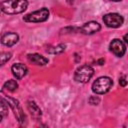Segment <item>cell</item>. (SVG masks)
Here are the masks:
<instances>
[{
  "label": "cell",
  "instance_id": "6da1fadb",
  "mask_svg": "<svg viewBox=\"0 0 128 128\" xmlns=\"http://www.w3.org/2000/svg\"><path fill=\"white\" fill-rule=\"evenodd\" d=\"M28 7L27 0H4L0 3V10L5 14H19Z\"/></svg>",
  "mask_w": 128,
  "mask_h": 128
},
{
  "label": "cell",
  "instance_id": "7a4b0ae2",
  "mask_svg": "<svg viewBox=\"0 0 128 128\" xmlns=\"http://www.w3.org/2000/svg\"><path fill=\"white\" fill-rule=\"evenodd\" d=\"M113 85V81L110 77L102 76L97 78L92 84V91L96 94H104L107 93Z\"/></svg>",
  "mask_w": 128,
  "mask_h": 128
},
{
  "label": "cell",
  "instance_id": "3957f363",
  "mask_svg": "<svg viewBox=\"0 0 128 128\" xmlns=\"http://www.w3.org/2000/svg\"><path fill=\"white\" fill-rule=\"evenodd\" d=\"M94 75V69L89 65L80 66L74 74V79L80 83H87Z\"/></svg>",
  "mask_w": 128,
  "mask_h": 128
},
{
  "label": "cell",
  "instance_id": "277c9868",
  "mask_svg": "<svg viewBox=\"0 0 128 128\" xmlns=\"http://www.w3.org/2000/svg\"><path fill=\"white\" fill-rule=\"evenodd\" d=\"M49 17V11L47 8H41L39 10L33 11L31 13L26 14L23 17V20L25 22H32V23H39L44 22Z\"/></svg>",
  "mask_w": 128,
  "mask_h": 128
},
{
  "label": "cell",
  "instance_id": "5b68a950",
  "mask_svg": "<svg viewBox=\"0 0 128 128\" xmlns=\"http://www.w3.org/2000/svg\"><path fill=\"white\" fill-rule=\"evenodd\" d=\"M4 99L7 101L8 106L13 110L14 115H15L17 121L19 122V124L20 125H24L25 122H26V116H25V114H24V112H23L18 100L14 99V98H11V97H5Z\"/></svg>",
  "mask_w": 128,
  "mask_h": 128
},
{
  "label": "cell",
  "instance_id": "8992f818",
  "mask_svg": "<svg viewBox=\"0 0 128 128\" xmlns=\"http://www.w3.org/2000/svg\"><path fill=\"white\" fill-rule=\"evenodd\" d=\"M104 23L111 28H118L123 24V17L118 13H109L103 16Z\"/></svg>",
  "mask_w": 128,
  "mask_h": 128
},
{
  "label": "cell",
  "instance_id": "52a82bcc",
  "mask_svg": "<svg viewBox=\"0 0 128 128\" xmlns=\"http://www.w3.org/2000/svg\"><path fill=\"white\" fill-rule=\"evenodd\" d=\"M110 51L117 57H122L125 54L126 46L120 39H113L110 42Z\"/></svg>",
  "mask_w": 128,
  "mask_h": 128
},
{
  "label": "cell",
  "instance_id": "ba28073f",
  "mask_svg": "<svg viewBox=\"0 0 128 128\" xmlns=\"http://www.w3.org/2000/svg\"><path fill=\"white\" fill-rule=\"evenodd\" d=\"M101 29V26L98 22L96 21H89L87 23H85L83 26H81L79 28V31L82 34L85 35H90V34H94L96 32H98Z\"/></svg>",
  "mask_w": 128,
  "mask_h": 128
},
{
  "label": "cell",
  "instance_id": "9c48e42d",
  "mask_svg": "<svg viewBox=\"0 0 128 128\" xmlns=\"http://www.w3.org/2000/svg\"><path fill=\"white\" fill-rule=\"evenodd\" d=\"M18 40H19L18 34L14 33V32H6L1 37V43L5 46H8V47L15 45L18 42Z\"/></svg>",
  "mask_w": 128,
  "mask_h": 128
},
{
  "label": "cell",
  "instance_id": "30bf717a",
  "mask_svg": "<svg viewBox=\"0 0 128 128\" xmlns=\"http://www.w3.org/2000/svg\"><path fill=\"white\" fill-rule=\"evenodd\" d=\"M12 74L16 79H22L28 72L27 66L24 65L23 63H16L11 67Z\"/></svg>",
  "mask_w": 128,
  "mask_h": 128
},
{
  "label": "cell",
  "instance_id": "8fae6325",
  "mask_svg": "<svg viewBox=\"0 0 128 128\" xmlns=\"http://www.w3.org/2000/svg\"><path fill=\"white\" fill-rule=\"evenodd\" d=\"M28 58V61L34 65H37V66H44L48 63V59L45 58L44 56L40 55V54H37V53H33V54H29L27 56Z\"/></svg>",
  "mask_w": 128,
  "mask_h": 128
},
{
  "label": "cell",
  "instance_id": "7c38bea8",
  "mask_svg": "<svg viewBox=\"0 0 128 128\" xmlns=\"http://www.w3.org/2000/svg\"><path fill=\"white\" fill-rule=\"evenodd\" d=\"M27 108L29 110V112L31 113L32 117H34L35 119H39L41 118L42 116V112H41V109L39 108V106L32 100H29L27 102Z\"/></svg>",
  "mask_w": 128,
  "mask_h": 128
},
{
  "label": "cell",
  "instance_id": "4fadbf2b",
  "mask_svg": "<svg viewBox=\"0 0 128 128\" xmlns=\"http://www.w3.org/2000/svg\"><path fill=\"white\" fill-rule=\"evenodd\" d=\"M8 103L4 98H0V122L8 115Z\"/></svg>",
  "mask_w": 128,
  "mask_h": 128
},
{
  "label": "cell",
  "instance_id": "5bb4252c",
  "mask_svg": "<svg viewBox=\"0 0 128 128\" xmlns=\"http://www.w3.org/2000/svg\"><path fill=\"white\" fill-rule=\"evenodd\" d=\"M17 88H18V83L15 80H8L4 83V89L10 92H14Z\"/></svg>",
  "mask_w": 128,
  "mask_h": 128
},
{
  "label": "cell",
  "instance_id": "9a60e30c",
  "mask_svg": "<svg viewBox=\"0 0 128 128\" xmlns=\"http://www.w3.org/2000/svg\"><path fill=\"white\" fill-rule=\"evenodd\" d=\"M65 47L66 46L64 44H58L57 46H54V47H51V48L47 49V52L51 53V54H60V53L65 51Z\"/></svg>",
  "mask_w": 128,
  "mask_h": 128
},
{
  "label": "cell",
  "instance_id": "2e32d148",
  "mask_svg": "<svg viewBox=\"0 0 128 128\" xmlns=\"http://www.w3.org/2000/svg\"><path fill=\"white\" fill-rule=\"evenodd\" d=\"M11 56L12 54L10 52H1L0 53V67L9 61L11 59Z\"/></svg>",
  "mask_w": 128,
  "mask_h": 128
},
{
  "label": "cell",
  "instance_id": "e0dca14e",
  "mask_svg": "<svg viewBox=\"0 0 128 128\" xmlns=\"http://www.w3.org/2000/svg\"><path fill=\"white\" fill-rule=\"evenodd\" d=\"M99 102H100V98L97 96H91L89 98V103L91 105H97V104H99Z\"/></svg>",
  "mask_w": 128,
  "mask_h": 128
},
{
  "label": "cell",
  "instance_id": "ac0fdd59",
  "mask_svg": "<svg viewBox=\"0 0 128 128\" xmlns=\"http://www.w3.org/2000/svg\"><path fill=\"white\" fill-rule=\"evenodd\" d=\"M119 84H120L122 87H125V86H126V84H127V80H126V76H125V75H123V76L119 79Z\"/></svg>",
  "mask_w": 128,
  "mask_h": 128
},
{
  "label": "cell",
  "instance_id": "d6986e66",
  "mask_svg": "<svg viewBox=\"0 0 128 128\" xmlns=\"http://www.w3.org/2000/svg\"><path fill=\"white\" fill-rule=\"evenodd\" d=\"M104 62H105V60H104V59H100V60H98V61H97L98 65H103V64H104Z\"/></svg>",
  "mask_w": 128,
  "mask_h": 128
},
{
  "label": "cell",
  "instance_id": "ffe728a7",
  "mask_svg": "<svg viewBox=\"0 0 128 128\" xmlns=\"http://www.w3.org/2000/svg\"><path fill=\"white\" fill-rule=\"evenodd\" d=\"M124 41H125V43H127V35L124 36Z\"/></svg>",
  "mask_w": 128,
  "mask_h": 128
},
{
  "label": "cell",
  "instance_id": "44dd1931",
  "mask_svg": "<svg viewBox=\"0 0 128 128\" xmlns=\"http://www.w3.org/2000/svg\"><path fill=\"white\" fill-rule=\"evenodd\" d=\"M111 1H114V2H118V1H121V0H111Z\"/></svg>",
  "mask_w": 128,
  "mask_h": 128
}]
</instances>
